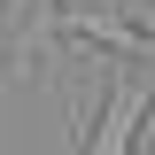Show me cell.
<instances>
[{
  "label": "cell",
  "mask_w": 155,
  "mask_h": 155,
  "mask_svg": "<svg viewBox=\"0 0 155 155\" xmlns=\"http://www.w3.org/2000/svg\"><path fill=\"white\" fill-rule=\"evenodd\" d=\"M62 39H85V47H109L116 62H155V16L147 8H101V16H85V8H62V23H54Z\"/></svg>",
  "instance_id": "obj_1"
},
{
  "label": "cell",
  "mask_w": 155,
  "mask_h": 155,
  "mask_svg": "<svg viewBox=\"0 0 155 155\" xmlns=\"http://www.w3.org/2000/svg\"><path fill=\"white\" fill-rule=\"evenodd\" d=\"M132 140H147V78H116L109 85V101H101V116H93V132L78 140V155H132Z\"/></svg>",
  "instance_id": "obj_2"
}]
</instances>
